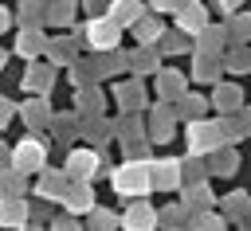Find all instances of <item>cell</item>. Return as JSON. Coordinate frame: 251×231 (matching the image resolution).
<instances>
[{"label": "cell", "instance_id": "1", "mask_svg": "<svg viewBox=\"0 0 251 231\" xmlns=\"http://www.w3.org/2000/svg\"><path fill=\"white\" fill-rule=\"evenodd\" d=\"M16 161H20V168H39L43 164V149L39 145H20V153H16Z\"/></svg>", "mask_w": 251, "mask_h": 231}, {"label": "cell", "instance_id": "3", "mask_svg": "<svg viewBox=\"0 0 251 231\" xmlns=\"http://www.w3.org/2000/svg\"><path fill=\"white\" fill-rule=\"evenodd\" d=\"M90 39H114V27H106V23H90Z\"/></svg>", "mask_w": 251, "mask_h": 231}, {"label": "cell", "instance_id": "2", "mask_svg": "<svg viewBox=\"0 0 251 231\" xmlns=\"http://www.w3.org/2000/svg\"><path fill=\"white\" fill-rule=\"evenodd\" d=\"M90 168H94V153H75V157H71V172H75V176L86 180Z\"/></svg>", "mask_w": 251, "mask_h": 231}]
</instances>
